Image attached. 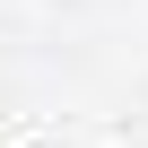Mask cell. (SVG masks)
Instances as JSON below:
<instances>
[{
    "label": "cell",
    "mask_w": 148,
    "mask_h": 148,
    "mask_svg": "<svg viewBox=\"0 0 148 148\" xmlns=\"http://www.w3.org/2000/svg\"><path fill=\"white\" fill-rule=\"evenodd\" d=\"M18 148H35V139H18Z\"/></svg>",
    "instance_id": "obj_1"
}]
</instances>
